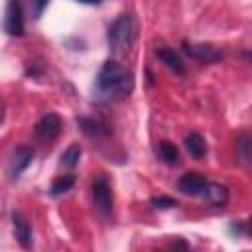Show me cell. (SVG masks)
Here are the masks:
<instances>
[{
	"label": "cell",
	"instance_id": "cell-16",
	"mask_svg": "<svg viewBox=\"0 0 252 252\" xmlns=\"http://www.w3.org/2000/svg\"><path fill=\"white\" fill-rule=\"evenodd\" d=\"M236 148H238V156L244 163H250V138L246 134H240L238 136V142H236Z\"/></svg>",
	"mask_w": 252,
	"mask_h": 252
},
{
	"label": "cell",
	"instance_id": "cell-3",
	"mask_svg": "<svg viewBox=\"0 0 252 252\" xmlns=\"http://www.w3.org/2000/svg\"><path fill=\"white\" fill-rule=\"evenodd\" d=\"M91 189H93V203H94V207L102 215H108L112 211V189H110V183L106 181V177L98 175L93 181Z\"/></svg>",
	"mask_w": 252,
	"mask_h": 252
},
{
	"label": "cell",
	"instance_id": "cell-7",
	"mask_svg": "<svg viewBox=\"0 0 252 252\" xmlns=\"http://www.w3.org/2000/svg\"><path fill=\"white\" fill-rule=\"evenodd\" d=\"M4 28L10 35H22L24 33V16H22V4L18 0H10L6 8Z\"/></svg>",
	"mask_w": 252,
	"mask_h": 252
},
{
	"label": "cell",
	"instance_id": "cell-5",
	"mask_svg": "<svg viewBox=\"0 0 252 252\" xmlns=\"http://www.w3.org/2000/svg\"><path fill=\"white\" fill-rule=\"evenodd\" d=\"M61 126H63L61 118H59L55 112H49V114H45V116L37 122V126H35V134H37L39 140H43V142H51V140H55V138L59 136Z\"/></svg>",
	"mask_w": 252,
	"mask_h": 252
},
{
	"label": "cell",
	"instance_id": "cell-8",
	"mask_svg": "<svg viewBox=\"0 0 252 252\" xmlns=\"http://www.w3.org/2000/svg\"><path fill=\"white\" fill-rule=\"evenodd\" d=\"M207 183H209V181H207L203 175H199V173H185V175L177 181V189H179L181 193H187V195H201Z\"/></svg>",
	"mask_w": 252,
	"mask_h": 252
},
{
	"label": "cell",
	"instance_id": "cell-10",
	"mask_svg": "<svg viewBox=\"0 0 252 252\" xmlns=\"http://www.w3.org/2000/svg\"><path fill=\"white\" fill-rule=\"evenodd\" d=\"M156 55H158V59H159L169 71H173V73H177V75H183V73H185V65H183V61H181V57H179L173 49L161 45V47L156 49Z\"/></svg>",
	"mask_w": 252,
	"mask_h": 252
},
{
	"label": "cell",
	"instance_id": "cell-4",
	"mask_svg": "<svg viewBox=\"0 0 252 252\" xmlns=\"http://www.w3.org/2000/svg\"><path fill=\"white\" fill-rule=\"evenodd\" d=\"M183 51L191 57V59H197L201 63H215L222 57V53L213 47V45H205V43H189L185 41L183 43Z\"/></svg>",
	"mask_w": 252,
	"mask_h": 252
},
{
	"label": "cell",
	"instance_id": "cell-12",
	"mask_svg": "<svg viewBox=\"0 0 252 252\" xmlns=\"http://www.w3.org/2000/svg\"><path fill=\"white\" fill-rule=\"evenodd\" d=\"M185 148H187L189 156L195 158V159H201L207 154V144H205V140L199 134H189L185 138Z\"/></svg>",
	"mask_w": 252,
	"mask_h": 252
},
{
	"label": "cell",
	"instance_id": "cell-1",
	"mask_svg": "<svg viewBox=\"0 0 252 252\" xmlns=\"http://www.w3.org/2000/svg\"><path fill=\"white\" fill-rule=\"evenodd\" d=\"M134 89V75L116 61H106L96 75V93L108 100L124 98Z\"/></svg>",
	"mask_w": 252,
	"mask_h": 252
},
{
	"label": "cell",
	"instance_id": "cell-11",
	"mask_svg": "<svg viewBox=\"0 0 252 252\" xmlns=\"http://www.w3.org/2000/svg\"><path fill=\"white\" fill-rule=\"evenodd\" d=\"M12 224H14L16 240H18L24 248H30V246H32V226H30V222L26 220V217L20 215V213H14V215H12Z\"/></svg>",
	"mask_w": 252,
	"mask_h": 252
},
{
	"label": "cell",
	"instance_id": "cell-21",
	"mask_svg": "<svg viewBox=\"0 0 252 252\" xmlns=\"http://www.w3.org/2000/svg\"><path fill=\"white\" fill-rule=\"evenodd\" d=\"M4 120V110H2V106H0V122Z\"/></svg>",
	"mask_w": 252,
	"mask_h": 252
},
{
	"label": "cell",
	"instance_id": "cell-20",
	"mask_svg": "<svg viewBox=\"0 0 252 252\" xmlns=\"http://www.w3.org/2000/svg\"><path fill=\"white\" fill-rule=\"evenodd\" d=\"M77 2H83V4H100L102 0H77Z\"/></svg>",
	"mask_w": 252,
	"mask_h": 252
},
{
	"label": "cell",
	"instance_id": "cell-6",
	"mask_svg": "<svg viewBox=\"0 0 252 252\" xmlns=\"http://www.w3.org/2000/svg\"><path fill=\"white\" fill-rule=\"evenodd\" d=\"M33 158V150L28 146H20L16 148V152L12 154V159L8 163V177L10 179H18L22 175V171L32 163Z\"/></svg>",
	"mask_w": 252,
	"mask_h": 252
},
{
	"label": "cell",
	"instance_id": "cell-14",
	"mask_svg": "<svg viewBox=\"0 0 252 252\" xmlns=\"http://www.w3.org/2000/svg\"><path fill=\"white\" fill-rule=\"evenodd\" d=\"M159 156H161V159H163L165 163H169V165H173V163L179 161L177 148H175L171 142H167V140H163V142L159 144Z\"/></svg>",
	"mask_w": 252,
	"mask_h": 252
},
{
	"label": "cell",
	"instance_id": "cell-2",
	"mask_svg": "<svg viewBox=\"0 0 252 252\" xmlns=\"http://www.w3.org/2000/svg\"><path fill=\"white\" fill-rule=\"evenodd\" d=\"M108 45L112 51L116 53H124L132 47L134 39H136V24L132 20V16H118L110 28H108Z\"/></svg>",
	"mask_w": 252,
	"mask_h": 252
},
{
	"label": "cell",
	"instance_id": "cell-17",
	"mask_svg": "<svg viewBox=\"0 0 252 252\" xmlns=\"http://www.w3.org/2000/svg\"><path fill=\"white\" fill-rule=\"evenodd\" d=\"M81 124H83L81 128H83V130H85L89 136H98V134H100V130H102L98 122L89 120V118H81Z\"/></svg>",
	"mask_w": 252,
	"mask_h": 252
},
{
	"label": "cell",
	"instance_id": "cell-9",
	"mask_svg": "<svg viewBox=\"0 0 252 252\" xmlns=\"http://www.w3.org/2000/svg\"><path fill=\"white\" fill-rule=\"evenodd\" d=\"M201 195L213 207H224L228 203V189L224 185H219V183H207Z\"/></svg>",
	"mask_w": 252,
	"mask_h": 252
},
{
	"label": "cell",
	"instance_id": "cell-18",
	"mask_svg": "<svg viewBox=\"0 0 252 252\" xmlns=\"http://www.w3.org/2000/svg\"><path fill=\"white\" fill-rule=\"evenodd\" d=\"M47 2H49V0H30V12H32V18H33V20H37V18L43 14Z\"/></svg>",
	"mask_w": 252,
	"mask_h": 252
},
{
	"label": "cell",
	"instance_id": "cell-15",
	"mask_svg": "<svg viewBox=\"0 0 252 252\" xmlns=\"http://www.w3.org/2000/svg\"><path fill=\"white\" fill-rule=\"evenodd\" d=\"M79 158H81V146L73 144V146H69V148L63 152V156H61V165H65V167H75V165L79 163Z\"/></svg>",
	"mask_w": 252,
	"mask_h": 252
},
{
	"label": "cell",
	"instance_id": "cell-19",
	"mask_svg": "<svg viewBox=\"0 0 252 252\" xmlns=\"http://www.w3.org/2000/svg\"><path fill=\"white\" fill-rule=\"evenodd\" d=\"M152 205L158 207V209H171V207L177 205V201L171 199V197H154L152 199Z\"/></svg>",
	"mask_w": 252,
	"mask_h": 252
},
{
	"label": "cell",
	"instance_id": "cell-13",
	"mask_svg": "<svg viewBox=\"0 0 252 252\" xmlns=\"http://www.w3.org/2000/svg\"><path fill=\"white\" fill-rule=\"evenodd\" d=\"M73 185H75V177L73 175H59L57 179H53V183H51V195H63V193H67L69 189H73Z\"/></svg>",
	"mask_w": 252,
	"mask_h": 252
}]
</instances>
